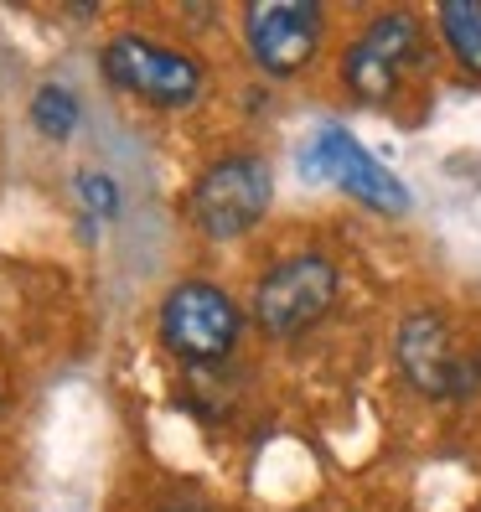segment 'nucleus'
Segmentation results:
<instances>
[{
  "instance_id": "6",
  "label": "nucleus",
  "mask_w": 481,
  "mask_h": 512,
  "mask_svg": "<svg viewBox=\"0 0 481 512\" xmlns=\"http://www.w3.org/2000/svg\"><path fill=\"white\" fill-rule=\"evenodd\" d=\"M306 156H311V171L321 176V182H332V187L347 192L352 202H363L368 213L404 218L409 207H414V192H409L399 176L388 171L347 125H337V119H332V125H316Z\"/></svg>"
},
{
  "instance_id": "5",
  "label": "nucleus",
  "mask_w": 481,
  "mask_h": 512,
  "mask_svg": "<svg viewBox=\"0 0 481 512\" xmlns=\"http://www.w3.org/2000/svg\"><path fill=\"white\" fill-rule=\"evenodd\" d=\"M99 68L119 94H130V99H140L150 109H187L207 88V68L192 52L161 47V42H150L140 32L109 37L104 52H99Z\"/></svg>"
},
{
  "instance_id": "11",
  "label": "nucleus",
  "mask_w": 481,
  "mask_h": 512,
  "mask_svg": "<svg viewBox=\"0 0 481 512\" xmlns=\"http://www.w3.org/2000/svg\"><path fill=\"white\" fill-rule=\"evenodd\" d=\"M73 192H78V202H83V213H94L99 223H109V218H119V182L114 176H104V171H83L78 182H73Z\"/></svg>"
},
{
  "instance_id": "10",
  "label": "nucleus",
  "mask_w": 481,
  "mask_h": 512,
  "mask_svg": "<svg viewBox=\"0 0 481 512\" xmlns=\"http://www.w3.org/2000/svg\"><path fill=\"white\" fill-rule=\"evenodd\" d=\"M78 119H83V109H78V94L68 83H42L32 94V125H37V135L68 140L78 130Z\"/></svg>"
},
{
  "instance_id": "8",
  "label": "nucleus",
  "mask_w": 481,
  "mask_h": 512,
  "mask_svg": "<svg viewBox=\"0 0 481 512\" xmlns=\"http://www.w3.org/2000/svg\"><path fill=\"white\" fill-rule=\"evenodd\" d=\"M326 11L316 0H254L244 6V47L269 78H295L316 63Z\"/></svg>"
},
{
  "instance_id": "3",
  "label": "nucleus",
  "mask_w": 481,
  "mask_h": 512,
  "mask_svg": "<svg viewBox=\"0 0 481 512\" xmlns=\"http://www.w3.org/2000/svg\"><path fill=\"white\" fill-rule=\"evenodd\" d=\"M269 202H275V176L259 156H223L213 161L187 192V218L202 238L213 244H233L264 223Z\"/></svg>"
},
{
  "instance_id": "9",
  "label": "nucleus",
  "mask_w": 481,
  "mask_h": 512,
  "mask_svg": "<svg viewBox=\"0 0 481 512\" xmlns=\"http://www.w3.org/2000/svg\"><path fill=\"white\" fill-rule=\"evenodd\" d=\"M435 21H440L445 47L456 52V63L481 78V0H445Z\"/></svg>"
},
{
  "instance_id": "2",
  "label": "nucleus",
  "mask_w": 481,
  "mask_h": 512,
  "mask_svg": "<svg viewBox=\"0 0 481 512\" xmlns=\"http://www.w3.org/2000/svg\"><path fill=\"white\" fill-rule=\"evenodd\" d=\"M161 342L176 363L187 368H218L233 357L244 337V311L233 306V295L218 290L213 280H182L161 300Z\"/></svg>"
},
{
  "instance_id": "7",
  "label": "nucleus",
  "mask_w": 481,
  "mask_h": 512,
  "mask_svg": "<svg viewBox=\"0 0 481 512\" xmlns=\"http://www.w3.org/2000/svg\"><path fill=\"white\" fill-rule=\"evenodd\" d=\"M394 363L404 383L425 399H466L476 388V363L456 347L440 311H409L394 331Z\"/></svg>"
},
{
  "instance_id": "1",
  "label": "nucleus",
  "mask_w": 481,
  "mask_h": 512,
  "mask_svg": "<svg viewBox=\"0 0 481 512\" xmlns=\"http://www.w3.org/2000/svg\"><path fill=\"white\" fill-rule=\"evenodd\" d=\"M342 295V275L326 254H290L275 269H264L254 285V326L275 342L306 337L332 316Z\"/></svg>"
},
{
  "instance_id": "4",
  "label": "nucleus",
  "mask_w": 481,
  "mask_h": 512,
  "mask_svg": "<svg viewBox=\"0 0 481 512\" xmlns=\"http://www.w3.org/2000/svg\"><path fill=\"white\" fill-rule=\"evenodd\" d=\"M425 57V26L414 11H378L342 52V88L357 104H394Z\"/></svg>"
}]
</instances>
